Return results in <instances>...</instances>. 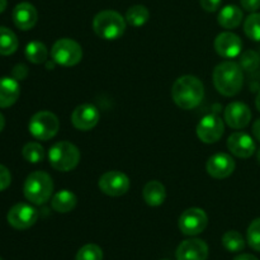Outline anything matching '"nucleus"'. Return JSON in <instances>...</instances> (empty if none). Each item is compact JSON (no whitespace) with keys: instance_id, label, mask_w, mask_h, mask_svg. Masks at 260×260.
Listing matches in <instances>:
<instances>
[{"instance_id":"obj_1","label":"nucleus","mask_w":260,"mask_h":260,"mask_svg":"<svg viewBox=\"0 0 260 260\" xmlns=\"http://www.w3.org/2000/svg\"><path fill=\"white\" fill-rule=\"evenodd\" d=\"M172 96L174 103L179 108L189 111L202 103L205 96V86L197 76H180L173 84Z\"/></svg>"},{"instance_id":"obj_2","label":"nucleus","mask_w":260,"mask_h":260,"mask_svg":"<svg viewBox=\"0 0 260 260\" xmlns=\"http://www.w3.org/2000/svg\"><path fill=\"white\" fill-rule=\"evenodd\" d=\"M213 85L220 94L234 96L240 93L244 85V71L240 65L234 61H223L218 63L212 74Z\"/></svg>"},{"instance_id":"obj_3","label":"nucleus","mask_w":260,"mask_h":260,"mask_svg":"<svg viewBox=\"0 0 260 260\" xmlns=\"http://www.w3.org/2000/svg\"><path fill=\"white\" fill-rule=\"evenodd\" d=\"M126 23V18L116 10H102L94 17L93 29L98 37L106 41H114L123 36Z\"/></svg>"},{"instance_id":"obj_4","label":"nucleus","mask_w":260,"mask_h":260,"mask_svg":"<svg viewBox=\"0 0 260 260\" xmlns=\"http://www.w3.org/2000/svg\"><path fill=\"white\" fill-rule=\"evenodd\" d=\"M53 192L52 178L45 172H33L25 179L23 185L24 197L33 205H45Z\"/></svg>"},{"instance_id":"obj_5","label":"nucleus","mask_w":260,"mask_h":260,"mask_svg":"<svg viewBox=\"0 0 260 260\" xmlns=\"http://www.w3.org/2000/svg\"><path fill=\"white\" fill-rule=\"evenodd\" d=\"M80 151L69 141H58L48 150V161L58 172H71L80 162Z\"/></svg>"},{"instance_id":"obj_6","label":"nucleus","mask_w":260,"mask_h":260,"mask_svg":"<svg viewBox=\"0 0 260 260\" xmlns=\"http://www.w3.org/2000/svg\"><path fill=\"white\" fill-rule=\"evenodd\" d=\"M28 129L35 139L40 141H48L57 135L60 129V121L52 112L40 111L33 114L29 119Z\"/></svg>"},{"instance_id":"obj_7","label":"nucleus","mask_w":260,"mask_h":260,"mask_svg":"<svg viewBox=\"0 0 260 260\" xmlns=\"http://www.w3.org/2000/svg\"><path fill=\"white\" fill-rule=\"evenodd\" d=\"M51 58L55 63L65 68L78 65L83 58V48L71 38H60L51 48Z\"/></svg>"},{"instance_id":"obj_8","label":"nucleus","mask_w":260,"mask_h":260,"mask_svg":"<svg viewBox=\"0 0 260 260\" xmlns=\"http://www.w3.org/2000/svg\"><path fill=\"white\" fill-rule=\"evenodd\" d=\"M208 225V216L202 208L192 207L185 210L184 212L180 215L179 222V230L182 234L187 236H196L200 235L201 233L206 230Z\"/></svg>"},{"instance_id":"obj_9","label":"nucleus","mask_w":260,"mask_h":260,"mask_svg":"<svg viewBox=\"0 0 260 260\" xmlns=\"http://www.w3.org/2000/svg\"><path fill=\"white\" fill-rule=\"evenodd\" d=\"M129 178L124 173L118 170L107 172L99 178L98 187L104 194L109 197H121L126 194L129 189Z\"/></svg>"},{"instance_id":"obj_10","label":"nucleus","mask_w":260,"mask_h":260,"mask_svg":"<svg viewBox=\"0 0 260 260\" xmlns=\"http://www.w3.org/2000/svg\"><path fill=\"white\" fill-rule=\"evenodd\" d=\"M8 222L17 230H27L38 220V211L28 203H17L8 212Z\"/></svg>"},{"instance_id":"obj_11","label":"nucleus","mask_w":260,"mask_h":260,"mask_svg":"<svg viewBox=\"0 0 260 260\" xmlns=\"http://www.w3.org/2000/svg\"><path fill=\"white\" fill-rule=\"evenodd\" d=\"M225 132L223 121L216 114H207L197 126V136L205 144H215Z\"/></svg>"},{"instance_id":"obj_12","label":"nucleus","mask_w":260,"mask_h":260,"mask_svg":"<svg viewBox=\"0 0 260 260\" xmlns=\"http://www.w3.org/2000/svg\"><path fill=\"white\" fill-rule=\"evenodd\" d=\"M101 113L94 104H80L74 109L71 114L73 126L79 131H90L98 124Z\"/></svg>"},{"instance_id":"obj_13","label":"nucleus","mask_w":260,"mask_h":260,"mask_svg":"<svg viewBox=\"0 0 260 260\" xmlns=\"http://www.w3.org/2000/svg\"><path fill=\"white\" fill-rule=\"evenodd\" d=\"M215 50L221 57L235 58L243 51V41L233 32H222L216 37Z\"/></svg>"},{"instance_id":"obj_14","label":"nucleus","mask_w":260,"mask_h":260,"mask_svg":"<svg viewBox=\"0 0 260 260\" xmlns=\"http://www.w3.org/2000/svg\"><path fill=\"white\" fill-rule=\"evenodd\" d=\"M223 118L231 128H245L250 123L251 111L243 102H233L225 108Z\"/></svg>"},{"instance_id":"obj_15","label":"nucleus","mask_w":260,"mask_h":260,"mask_svg":"<svg viewBox=\"0 0 260 260\" xmlns=\"http://www.w3.org/2000/svg\"><path fill=\"white\" fill-rule=\"evenodd\" d=\"M235 167V160L233 159V156L225 152H218L208 159L206 169L208 174L215 179H225L233 174Z\"/></svg>"},{"instance_id":"obj_16","label":"nucleus","mask_w":260,"mask_h":260,"mask_svg":"<svg viewBox=\"0 0 260 260\" xmlns=\"http://www.w3.org/2000/svg\"><path fill=\"white\" fill-rule=\"evenodd\" d=\"M175 256L177 260H207L208 245L201 239H188L179 244Z\"/></svg>"},{"instance_id":"obj_17","label":"nucleus","mask_w":260,"mask_h":260,"mask_svg":"<svg viewBox=\"0 0 260 260\" xmlns=\"http://www.w3.org/2000/svg\"><path fill=\"white\" fill-rule=\"evenodd\" d=\"M228 149L233 155L240 159H249L255 152V142L253 137L245 132H234L228 140Z\"/></svg>"},{"instance_id":"obj_18","label":"nucleus","mask_w":260,"mask_h":260,"mask_svg":"<svg viewBox=\"0 0 260 260\" xmlns=\"http://www.w3.org/2000/svg\"><path fill=\"white\" fill-rule=\"evenodd\" d=\"M37 9L30 3L23 2L15 5L13 9V22L15 27L22 30H29L37 24Z\"/></svg>"},{"instance_id":"obj_19","label":"nucleus","mask_w":260,"mask_h":260,"mask_svg":"<svg viewBox=\"0 0 260 260\" xmlns=\"http://www.w3.org/2000/svg\"><path fill=\"white\" fill-rule=\"evenodd\" d=\"M20 95V86L17 79L0 78V108L12 107Z\"/></svg>"},{"instance_id":"obj_20","label":"nucleus","mask_w":260,"mask_h":260,"mask_svg":"<svg viewBox=\"0 0 260 260\" xmlns=\"http://www.w3.org/2000/svg\"><path fill=\"white\" fill-rule=\"evenodd\" d=\"M144 201L151 207H159L167 200V190L162 183L159 180H150L142 189Z\"/></svg>"},{"instance_id":"obj_21","label":"nucleus","mask_w":260,"mask_h":260,"mask_svg":"<svg viewBox=\"0 0 260 260\" xmlns=\"http://www.w3.org/2000/svg\"><path fill=\"white\" fill-rule=\"evenodd\" d=\"M244 18L243 10L236 5H226L218 13V24L226 29H235L241 24Z\"/></svg>"},{"instance_id":"obj_22","label":"nucleus","mask_w":260,"mask_h":260,"mask_svg":"<svg viewBox=\"0 0 260 260\" xmlns=\"http://www.w3.org/2000/svg\"><path fill=\"white\" fill-rule=\"evenodd\" d=\"M78 198L71 190L61 189L51 198V207L58 213H69L76 207Z\"/></svg>"},{"instance_id":"obj_23","label":"nucleus","mask_w":260,"mask_h":260,"mask_svg":"<svg viewBox=\"0 0 260 260\" xmlns=\"http://www.w3.org/2000/svg\"><path fill=\"white\" fill-rule=\"evenodd\" d=\"M24 55L29 62L40 65V63L47 61L48 50L45 43L40 42V41H32V42H29L25 46Z\"/></svg>"},{"instance_id":"obj_24","label":"nucleus","mask_w":260,"mask_h":260,"mask_svg":"<svg viewBox=\"0 0 260 260\" xmlns=\"http://www.w3.org/2000/svg\"><path fill=\"white\" fill-rule=\"evenodd\" d=\"M18 37L12 29L0 27V55L9 56L18 50Z\"/></svg>"},{"instance_id":"obj_25","label":"nucleus","mask_w":260,"mask_h":260,"mask_svg":"<svg viewBox=\"0 0 260 260\" xmlns=\"http://www.w3.org/2000/svg\"><path fill=\"white\" fill-rule=\"evenodd\" d=\"M150 18V12L145 5L137 4L128 8L126 13V22L132 27H142Z\"/></svg>"},{"instance_id":"obj_26","label":"nucleus","mask_w":260,"mask_h":260,"mask_svg":"<svg viewBox=\"0 0 260 260\" xmlns=\"http://www.w3.org/2000/svg\"><path fill=\"white\" fill-rule=\"evenodd\" d=\"M222 245L226 250L231 251V253H239L245 248V240L239 231L231 230L223 234Z\"/></svg>"},{"instance_id":"obj_27","label":"nucleus","mask_w":260,"mask_h":260,"mask_svg":"<svg viewBox=\"0 0 260 260\" xmlns=\"http://www.w3.org/2000/svg\"><path fill=\"white\" fill-rule=\"evenodd\" d=\"M22 155L28 162L38 164L45 159V149L38 142H28L23 146Z\"/></svg>"},{"instance_id":"obj_28","label":"nucleus","mask_w":260,"mask_h":260,"mask_svg":"<svg viewBox=\"0 0 260 260\" xmlns=\"http://www.w3.org/2000/svg\"><path fill=\"white\" fill-rule=\"evenodd\" d=\"M244 32L251 41L260 42V13H251L244 22Z\"/></svg>"},{"instance_id":"obj_29","label":"nucleus","mask_w":260,"mask_h":260,"mask_svg":"<svg viewBox=\"0 0 260 260\" xmlns=\"http://www.w3.org/2000/svg\"><path fill=\"white\" fill-rule=\"evenodd\" d=\"M239 65L243 69V71H248V73H253L260 66V56L258 52L253 50L244 51L240 53V58H239Z\"/></svg>"},{"instance_id":"obj_30","label":"nucleus","mask_w":260,"mask_h":260,"mask_svg":"<svg viewBox=\"0 0 260 260\" xmlns=\"http://www.w3.org/2000/svg\"><path fill=\"white\" fill-rule=\"evenodd\" d=\"M75 260H103V250L96 244H86L79 249Z\"/></svg>"},{"instance_id":"obj_31","label":"nucleus","mask_w":260,"mask_h":260,"mask_svg":"<svg viewBox=\"0 0 260 260\" xmlns=\"http://www.w3.org/2000/svg\"><path fill=\"white\" fill-rule=\"evenodd\" d=\"M246 238H248L249 246L260 253V217L255 218L249 225L248 231H246Z\"/></svg>"},{"instance_id":"obj_32","label":"nucleus","mask_w":260,"mask_h":260,"mask_svg":"<svg viewBox=\"0 0 260 260\" xmlns=\"http://www.w3.org/2000/svg\"><path fill=\"white\" fill-rule=\"evenodd\" d=\"M10 183H12V174H10L9 169L0 164V192L7 189Z\"/></svg>"},{"instance_id":"obj_33","label":"nucleus","mask_w":260,"mask_h":260,"mask_svg":"<svg viewBox=\"0 0 260 260\" xmlns=\"http://www.w3.org/2000/svg\"><path fill=\"white\" fill-rule=\"evenodd\" d=\"M200 3L202 9H205L208 13H213L217 12L218 8L221 7L222 0H200Z\"/></svg>"},{"instance_id":"obj_34","label":"nucleus","mask_w":260,"mask_h":260,"mask_svg":"<svg viewBox=\"0 0 260 260\" xmlns=\"http://www.w3.org/2000/svg\"><path fill=\"white\" fill-rule=\"evenodd\" d=\"M13 78L17 79V80H23V79L27 78L28 75V68L25 65H23V63H18V65H15L14 68H13Z\"/></svg>"},{"instance_id":"obj_35","label":"nucleus","mask_w":260,"mask_h":260,"mask_svg":"<svg viewBox=\"0 0 260 260\" xmlns=\"http://www.w3.org/2000/svg\"><path fill=\"white\" fill-rule=\"evenodd\" d=\"M241 7L249 13H255L260 9V0H240Z\"/></svg>"},{"instance_id":"obj_36","label":"nucleus","mask_w":260,"mask_h":260,"mask_svg":"<svg viewBox=\"0 0 260 260\" xmlns=\"http://www.w3.org/2000/svg\"><path fill=\"white\" fill-rule=\"evenodd\" d=\"M253 135L255 137V140H258L260 142V118L256 119L253 124Z\"/></svg>"},{"instance_id":"obj_37","label":"nucleus","mask_w":260,"mask_h":260,"mask_svg":"<svg viewBox=\"0 0 260 260\" xmlns=\"http://www.w3.org/2000/svg\"><path fill=\"white\" fill-rule=\"evenodd\" d=\"M234 260H259L256 256L251 255V254H240V255L235 256Z\"/></svg>"},{"instance_id":"obj_38","label":"nucleus","mask_w":260,"mask_h":260,"mask_svg":"<svg viewBox=\"0 0 260 260\" xmlns=\"http://www.w3.org/2000/svg\"><path fill=\"white\" fill-rule=\"evenodd\" d=\"M7 5H8V0H0V13H3L5 9H7Z\"/></svg>"},{"instance_id":"obj_39","label":"nucleus","mask_w":260,"mask_h":260,"mask_svg":"<svg viewBox=\"0 0 260 260\" xmlns=\"http://www.w3.org/2000/svg\"><path fill=\"white\" fill-rule=\"evenodd\" d=\"M4 127H5V118H4V116L0 113V132L4 129Z\"/></svg>"},{"instance_id":"obj_40","label":"nucleus","mask_w":260,"mask_h":260,"mask_svg":"<svg viewBox=\"0 0 260 260\" xmlns=\"http://www.w3.org/2000/svg\"><path fill=\"white\" fill-rule=\"evenodd\" d=\"M255 107H256V109H258V111L260 112V91H259L258 95H256V98H255Z\"/></svg>"},{"instance_id":"obj_41","label":"nucleus","mask_w":260,"mask_h":260,"mask_svg":"<svg viewBox=\"0 0 260 260\" xmlns=\"http://www.w3.org/2000/svg\"><path fill=\"white\" fill-rule=\"evenodd\" d=\"M256 157H258V161H259V164H260V149H259L258 154H256Z\"/></svg>"},{"instance_id":"obj_42","label":"nucleus","mask_w":260,"mask_h":260,"mask_svg":"<svg viewBox=\"0 0 260 260\" xmlns=\"http://www.w3.org/2000/svg\"><path fill=\"white\" fill-rule=\"evenodd\" d=\"M0 260H3V259H2V258H0Z\"/></svg>"},{"instance_id":"obj_43","label":"nucleus","mask_w":260,"mask_h":260,"mask_svg":"<svg viewBox=\"0 0 260 260\" xmlns=\"http://www.w3.org/2000/svg\"><path fill=\"white\" fill-rule=\"evenodd\" d=\"M164 260H167V259H164Z\"/></svg>"}]
</instances>
